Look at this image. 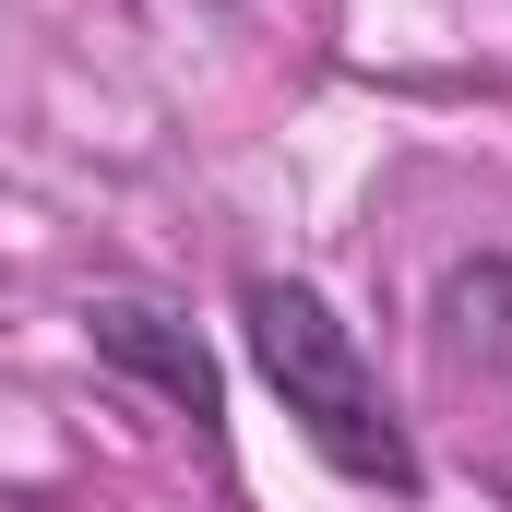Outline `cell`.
Here are the masks:
<instances>
[{
  "mask_svg": "<svg viewBox=\"0 0 512 512\" xmlns=\"http://www.w3.org/2000/svg\"><path fill=\"white\" fill-rule=\"evenodd\" d=\"M84 334H96V358H120L131 382H155L203 441L227 429V382H215V358H203V334L191 322H167V310H143V298H96L84 310Z\"/></svg>",
  "mask_w": 512,
  "mask_h": 512,
  "instance_id": "7a4b0ae2",
  "label": "cell"
},
{
  "mask_svg": "<svg viewBox=\"0 0 512 512\" xmlns=\"http://www.w3.org/2000/svg\"><path fill=\"white\" fill-rule=\"evenodd\" d=\"M441 346L477 358V370H512V262H453L441 274Z\"/></svg>",
  "mask_w": 512,
  "mask_h": 512,
  "instance_id": "3957f363",
  "label": "cell"
},
{
  "mask_svg": "<svg viewBox=\"0 0 512 512\" xmlns=\"http://www.w3.org/2000/svg\"><path fill=\"white\" fill-rule=\"evenodd\" d=\"M239 334H251L274 405L298 417V441H310L334 477L393 489V501L417 489V441H405V417L382 405L370 358H358V334L322 310V286H298V274H251V286H239Z\"/></svg>",
  "mask_w": 512,
  "mask_h": 512,
  "instance_id": "6da1fadb",
  "label": "cell"
}]
</instances>
